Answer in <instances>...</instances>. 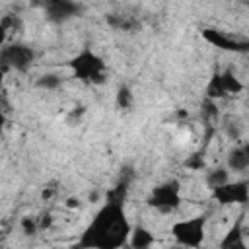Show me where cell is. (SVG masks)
Returning a JSON list of instances; mask_svg holds the SVG:
<instances>
[{"instance_id":"11","label":"cell","mask_w":249,"mask_h":249,"mask_svg":"<svg viewBox=\"0 0 249 249\" xmlns=\"http://www.w3.org/2000/svg\"><path fill=\"white\" fill-rule=\"evenodd\" d=\"M226 165L230 171H235V173H241L245 169H249V161H247V156L243 152V146H235L228 152V158H226Z\"/></svg>"},{"instance_id":"21","label":"cell","mask_w":249,"mask_h":249,"mask_svg":"<svg viewBox=\"0 0 249 249\" xmlns=\"http://www.w3.org/2000/svg\"><path fill=\"white\" fill-rule=\"evenodd\" d=\"M226 132H228V136L231 138V140H239L241 138V130H239V124L237 123H228L226 124Z\"/></svg>"},{"instance_id":"19","label":"cell","mask_w":249,"mask_h":249,"mask_svg":"<svg viewBox=\"0 0 249 249\" xmlns=\"http://www.w3.org/2000/svg\"><path fill=\"white\" fill-rule=\"evenodd\" d=\"M19 226H21V231H23L25 235H35V233L41 230V226H39V220H37V218H29V216L21 218Z\"/></svg>"},{"instance_id":"13","label":"cell","mask_w":249,"mask_h":249,"mask_svg":"<svg viewBox=\"0 0 249 249\" xmlns=\"http://www.w3.org/2000/svg\"><path fill=\"white\" fill-rule=\"evenodd\" d=\"M228 181H230V169H228V165L226 167H214L204 177V183H206V187L210 191L216 189V187H220V185H224V183H228Z\"/></svg>"},{"instance_id":"9","label":"cell","mask_w":249,"mask_h":249,"mask_svg":"<svg viewBox=\"0 0 249 249\" xmlns=\"http://www.w3.org/2000/svg\"><path fill=\"white\" fill-rule=\"evenodd\" d=\"M220 247L222 249H235V247L243 249L245 247V241H243V216H239L235 220V224L228 230V233L220 241Z\"/></svg>"},{"instance_id":"16","label":"cell","mask_w":249,"mask_h":249,"mask_svg":"<svg viewBox=\"0 0 249 249\" xmlns=\"http://www.w3.org/2000/svg\"><path fill=\"white\" fill-rule=\"evenodd\" d=\"M35 86L41 88V89H49V91L58 89L62 86V76H58V74H43L41 78H37Z\"/></svg>"},{"instance_id":"7","label":"cell","mask_w":249,"mask_h":249,"mask_svg":"<svg viewBox=\"0 0 249 249\" xmlns=\"http://www.w3.org/2000/svg\"><path fill=\"white\" fill-rule=\"evenodd\" d=\"M200 35L206 43H210L212 47H216L220 51L249 54V39H237V37H231V35H228L224 31H218V29H212V27L202 29Z\"/></svg>"},{"instance_id":"6","label":"cell","mask_w":249,"mask_h":249,"mask_svg":"<svg viewBox=\"0 0 249 249\" xmlns=\"http://www.w3.org/2000/svg\"><path fill=\"white\" fill-rule=\"evenodd\" d=\"M212 198L222 204H249V181H228L216 189H212Z\"/></svg>"},{"instance_id":"3","label":"cell","mask_w":249,"mask_h":249,"mask_svg":"<svg viewBox=\"0 0 249 249\" xmlns=\"http://www.w3.org/2000/svg\"><path fill=\"white\" fill-rule=\"evenodd\" d=\"M181 200H183L181 198V183L177 179H169L150 191L146 204L150 208H156L158 212L169 214L181 206Z\"/></svg>"},{"instance_id":"8","label":"cell","mask_w":249,"mask_h":249,"mask_svg":"<svg viewBox=\"0 0 249 249\" xmlns=\"http://www.w3.org/2000/svg\"><path fill=\"white\" fill-rule=\"evenodd\" d=\"M43 8L51 23H64L82 14V6L76 0H45Z\"/></svg>"},{"instance_id":"18","label":"cell","mask_w":249,"mask_h":249,"mask_svg":"<svg viewBox=\"0 0 249 249\" xmlns=\"http://www.w3.org/2000/svg\"><path fill=\"white\" fill-rule=\"evenodd\" d=\"M23 29V23H21V19H19V16H4L2 18V31H4V35H8L10 31H21Z\"/></svg>"},{"instance_id":"17","label":"cell","mask_w":249,"mask_h":249,"mask_svg":"<svg viewBox=\"0 0 249 249\" xmlns=\"http://www.w3.org/2000/svg\"><path fill=\"white\" fill-rule=\"evenodd\" d=\"M134 105V95L126 84H121L117 89V107L119 109H130Z\"/></svg>"},{"instance_id":"22","label":"cell","mask_w":249,"mask_h":249,"mask_svg":"<svg viewBox=\"0 0 249 249\" xmlns=\"http://www.w3.org/2000/svg\"><path fill=\"white\" fill-rule=\"evenodd\" d=\"M54 185H56V183H51L49 187H45V189H43V193H41V198H43V200H49V198L56 193V187H54Z\"/></svg>"},{"instance_id":"15","label":"cell","mask_w":249,"mask_h":249,"mask_svg":"<svg viewBox=\"0 0 249 249\" xmlns=\"http://www.w3.org/2000/svg\"><path fill=\"white\" fill-rule=\"evenodd\" d=\"M107 23H109L113 29H124V31H132V29L138 25L134 19H130V18H126V16H117V14L107 16Z\"/></svg>"},{"instance_id":"20","label":"cell","mask_w":249,"mask_h":249,"mask_svg":"<svg viewBox=\"0 0 249 249\" xmlns=\"http://www.w3.org/2000/svg\"><path fill=\"white\" fill-rule=\"evenodd\" d=\"M185 167H189V169H202L204 167V154L196 152L191 158H187L185 160Z\"/></svg>"},{"instance_id":"10","label":"cell","mask_w":249,"mask_h":249,"mask_svg":"<svg viewBox=\"0 0 249 249\" xmlns=\"http://www.w3.org/2000/svg\"><path fill=\"white\" fill-rule=\"evenodd\" d=\"M204 95H206V99H212V101L230 97L228 91H226L224 78H222V72H220V70H214V72H212V76H210V80H208V84H206Z\"/></svg>"},{"instance_id":"2","label":"cell","mask_w":249,"mask_h":249,"mask_svg":"<svg viewBox=\"0 0 249 249\" xmlns=\"http://www.w3.org/2000/svg\"><path fill=\"white\" fill-rule=\"evenodd\" d=\"M72 76L86 86H99L107 80V64L105 60L91 51V47H84L78 54H74L68 62Z\"/></svg>"},{"instance_id":"1","label":"cell","mask_w":249,"mask_h":249,"mask_svg":"<svg viewBox=\"0 0 249 249\" xmlns=\"http://www.w3.org/2000/svg\"><path fill=\"white\" fill-rule=\"evenodd\" d=\"M126 183H121L117 189L109 191L107 202L99 208L95 218L84 230L78 239V247H95V249H119L123 247L132 231L130 222L124 212Z\"/></svg>"},{"instance_id":"14","label":"cell","mask_w":249,"mask_h":249,"mask_svg":"<svg viewBox=\"0 0 249 249\" xmlns=\"http://www.w3.org/2000/svg\"><path fill=\"white\" fill-rule=\"evenodd\" d=\"M222 78H224V86H226L228 95H237V93L243 91V84L239 82V78L233 74L231 68H226V70L222 72Z\"/></svg>"},{"instance_id":"24","label":"cell","mask_w":249,"mask_h":249,"mask_svg":"<svg viewBox=\"0 0 249 249\" xmlns=\"http://www.w3.org/2000/svg\"><path fill=\"white\" fill-rule=\"evenodd\" d=\"M243 146V152H245V156H247V161H249V142H245V144H241Z\"/></svg>"},{"instance_id":"12","label":"cell","mask_w":249,"mask_h":249,"mask_svg":"<svg viewBox=\"0 0 249 249\" xmlns=\"http://www.w3.org/2000/svg\"><path fill=\"white\" fill-rule=\"evenodd\" d=\"M128 243H130V247H134V249H146V247L154 245V235H152L150 230H146V228H142V226H136V228H132V231H130Z\"/></svg>"},{"instance_id":"5","label":"cell","mask_w":249,"mask_h":249,"mask_svg":"<svg viewBox=\"0 0 249 249\" xmlns=\"http://www.w3.org/2000/svg\"><path fill=\"white\" fill-rule=\"evenodd\" d=\"M2 70L8 72L18 70V72H27L35 60V51L25 45V43H12L2 47Z\"/></svg>"},{"instance_id":"23","label":"cell","mask_w":249,"mask_h":249,"mask_svg":"<svg viewBox=\"0 0 249 249\" xmlns=\"http://www.w3.org/2000/svg\"><path fill=\"white\" fill-rule=\"evenodd\" d=\"M66 206H68V208H80V206H82V202H80V198L70 196V198L66 200Z\"/></svg>"},{"instance_id":"4","label":"cell","mask_w":249,"mask_h":249,"mask_svg":"<svg viewBox=\"0 0 249 249\" xmlns=\"http://www.w3.org/2000/svg\"><path fill=\"white\" fill-rule=\"evenodd\" d=\"M204 228H206V216H195L175 222L171 226V235L179 245L200 247L204 241Z\"/></svg>"}]
</instances>
